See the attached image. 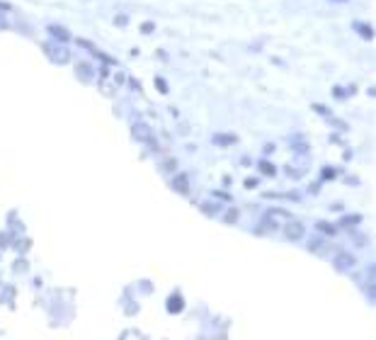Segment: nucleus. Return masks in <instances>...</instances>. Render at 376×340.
<instances>
[{
    "mask_svg": "<svg viewBox=\"0 0 376 340\" xmlns=\"http://www.w3.org/2000/svg\"><path fill=\"white\" fill-rule=\"evenodd\" d=\"M333 263H335V267H338V270H350V267L355 265V258H352L350 253H340Z\"/></svg>",
    "mask_w": 376,
    "mask_h": 340,
    "instance_id": "f257e3e1",
    "label": "nucleus"
},
{
    "mask_svg": "<svg viewBox=\"0 0 376 340\" xmlns=\"http://www.w3.org/2000/svg\"><path fill=\"white\" fill-rule=\"evenodd\" d=\"M286 236H289L291 241H299V238H303V226H301L299 221H291V224L286 226Z\"/></svg>",
    "mask_w": 376,
    "mask_h": 340,
    "instance_id": "f03ea898",
    "label": "nucleus"
},
{
    "mask_svg": "<svg viewBox=\"0 0 376 340\" xmlns=\"http://www.w3.org/2000/svg\"><path fill=\"white\" fill-rule=\"evenodd\" d=\"M49 34H54L58 41H68V39H71L68 29H66V27H58V24H51V27H49Z\"/></svg>",
    "mask_w": 376,
    "mask_h": 340,
    "instance_id": "7ed1b4c3",
    "label": "nucleus"
},
{
    "mask_svg": "<svg viewBox=\"0 0 376 340\" xmlns=\"http://www.w3.org/2000/svg\"><path fill=\"white\" fill-rule=\"evenodd\" d=\"M44 49H46V51L51 54V58L58 61V63H66V61H68V51H66V49H54V46H44Z\"/></svg>",
    "mask_w": 376,
    "mask_h": 340,
    "instance_id": "20e7f679",
    "label": "nucleus"
},
{
    "mask_svg": "<svg viewBox=\"0 0 376 340\" xmlns=\"http://www.w3.org/2000/svg\"><path fill=\"white\" fill-rule=\"evenodd\" d=\"M355 29H357V32H362V37H364V39H374V29H372V27H367V24H359V22H355Z\"/></svg>",
    "mask_w": 376,
    "mask_h": 340,
    "instance_id": "39448f33",
    "label": "nucleus"
},
{
    "mask_svg": "<svg viewBox=\"0 0 376 340\" xmlns=\"http://www.w3.org/2000/svg\"><path fill=\"white\" fill-rule=\"evenodd\" d=\"M175 189H180L182 194H187V177L185 175H180V177H175Z\"/></svg>",
    "mask_w": 376,
    "mask_h": 340,
    "instance_id": "423d86ee",
    "label": "nucleus"
},
{
    "mask_svg": "<svg viewBox=\"0 0 376 340\" xmlns=\"http://www.w3.org/2000/svg\"><path fill=\"white\" fill-rule=\"evenodd\" d=\"M233 141H236V136H224V134H216V136H214V144H221V146L233 144Z\"/></svg>",
    "mask_w": 376,
    "mask_h": 340,
    "instance_id": "0eeeda50",
    "label": "nucleus"
},
{
    "mask_svg": "<svg viewBox=\"0 0 376 340\" xmlns=\"http://www.w3.org/2000/svg\"><path fill=\"white\" fill-rule=\"evenodd\" d=\"M180 309H182V299H180V297H172V299L168 302V311L175 314V311H180Z\"/></svg>",
    "mask_w": 376,
    "mask_h": 340,
    "instance_id": "6e6552de",
    "label": "nucleus"
},
{
    "mask_svg": "<svg viewBox=\"0 0 376 340\" xmlns=\"http://www.w3.org/2000/svg\"><path fill=\"white\" fill-rule=\"evenodd\" d=\"M318 228L323 233H328V236H335V226H330V224H325V221H318Z\"/></svg>",
    "mask_w": 376,
    "mask_h": 340,
    "instance_id": "1a4fd4ad",
    "label": "nucleus"
},
{
    "mask_svg": "<svg viewBox=\"0 0 376 340\" xmlns=\"http://www.w3.org/2000/svg\"><path fill=\"white\" fill-rule=\"evenodd\" d=\"M133 134H136V136H141L143 141H148V139H150V134H148V129H146V127H136V129H133Z\"/></svg>",
    "mask_w": 376,
    "mask_h": 340,
    "instance_id": "9d476101",
    "label": "nucleus"
},
{
    "mask_svg": "<svg viewBox=\"0 0 376 340\" xmlns=\"http://www.w3.org/2000/svg\"><path fill=\"white\" fill-rule=\"evenodd\" d=\"M260 170H262L264 175H274V166H269L267 161H260Z\"/></svg>",
    "mask_w": 376,
    "mask_h": 340,
    "instance_id": "9b49d317",
    "label": "nucleus"
}]
</instances>
